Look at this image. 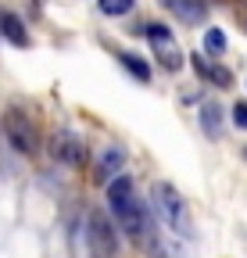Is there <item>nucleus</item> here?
I'll use <instances>...</instances> for the list:
<instances>
[{"label": "nucleus", "mask_w": 247, "mask_h": 258, "mask_svg": "<svg viewBox=\"0 0 247 258\" xmlns=\"http://www.w3.org/2000/svg\"><path fill=\"white\" fill-rule=\"evenodd\" d=\"M122 169H126V151H122L118 144H108L104 151H101V158H97V165H94V183H111V179H118L122 176Z\"/></svg>", "instance_id": "0eeeda50"}, {"label": "nucleus", "mask_w": 247, "mask_h": 258, "mask_svg": "<svg viewBox=\"0 0 247 258\" xmlns=\"http://www.w3.org/2000/svg\"><path fill=\"white\" fill-rule=\"evenodd\" d=\"M243 22H247V0H243Z\"/></svg>", "instance_id": "dca6fc26"}, {"label": "nucleus", "mask_w": 247, "mask_h": 258, "mask_svg": "<svg viewBox=\"0 0 247 258\" xmlns=\"http://www.w3.org/2000/svg\"><path fill=\"white\" fill-rule=\"evenodd\" d=\"M190 61H194V69H197V76H201L204 83H219V86H229V83H233L229 69H222V64H211L204 54H194Z\"/></svg>", "instance_id": "1a4fd4ad"}, {"label": "nucleus", "mask_w": 247, "mask_h": 258, "mask_svg": "<svg viewBox=\"0 0 247 258\" xmlns=\"http://www.w3.org/2000/svg\"><path fill=\"white\" fill-rule=\"evenodd\" d=\"M86 247H90V258H115L118 254V233H115L108 215H101V212L86 215Z\"/></svg>", "instance_id": "20e7f679"}, {"label": "nucleus", "mask_w": 247, "mask_h": 258, "mask_svg": "<svg viewBox=\"0 0 247 258\" xmlns=\"http://www.w3.org/2000/svg\"><path fill=\"white\" fill-rule=\"evenodd\" d=\"M143 32H147L150 54L158 57L161 69H165V72H179V69H183V50H179V43H176V36H172V29L161 25V22H154V25H147Z\"/></svg>", "instance_id": "39448f33"}, {"label": "nucleus", "mask_w": 247, "mask_h": 258, "mask_svg": "<svg viewBox=\"0 0 247 258\" xmlns=\"http://www.w3.org/2000/svg\"><path fill=\"white\" fill-rule=\"evenodd\" d=\"M118 57H122V64H126V69H129L140 83H150V69H147V64H143L136 54H118Z\"/></svg>", "instance_id": "f8f14e48"}, {"label": "nucleus", "mask_w": 247, "mask_h": 258, "mask_svg": "<svg viewBox=\"0 0 247 258\" xmlns=\"http://www.w3.org/2000/svg\"><path fill=\"white\" fill-rule=\"evenodd\" d=\"M233 125H240V129H247V104L240 101L236 108H233Z\"/></svg>", "instance_id": "2eb2a0df"}, {"label": "nucleus", "mask_w": 247, "mask_h": 258, "mask_svg": "<svg viewBox=\"0 0 247 258\" xmlns=\"http://www.w3.org/2000/svg\"><path fill=\"white\" fill-rule=\"evenodd\" d=\"M47 147H50V154L61 161V165H68V169H79L86 161V144L72 133V129H57Z\"/></svg>", "instance_id": "423d86ee"}, {"label": "nucleus", "mask_w": 247, "mask_h": 258, "mask_svg": "<svg viewBox=\"0 0 247 258\" xmlns=\"http://www.w3.org/2000/svg\"><path fill=\"white\" fill-rule=\"evenodd\" d=\"M0 32H4V40H11L15 47H29V32H25V25H22V18H15V15H0Z\"/></svg>", "instance_id": "9d476101"}, {"label": "nucleus", "mask_w": 247, "mask_h": 258, "mask_svg": "<svg viewBox=\"0 0 247 258\" xmlns=\"http://www.w3.org/2000/svg\"><path fill=\"white\" fill-rule=\"evenodd\" d=\"M201 129H204V137H219L222 133V111H219V104H204L201 108Z\"/></svg>", "instance_id": "9b49d317"}, {"label": "nucleus", "mask_w": 247, "mask_h": 258, "mask_svg": "<svg viewBox=\"0 0 247 258\" xmlns=\"http://www.w3.org/2000/svg\"><path fill=\"white\" fill-rule=\"evenodd\" d=\"M154 208H158V219L172 233H179V237L190 233V208L172 183H154Z\"/></svg>", "instance_id": "f03ea898"}, {"label": "nucleus", "mask_w": 247, "mask_h": 258, "mask_svg": "<svg viewBox=\"0 0 247 258\" xmlns=\"http://www.w3.org/2000/svg\"><path fill=\"white\" fill-rule=\"evenodd\" d=\"M33 4H36V8H43V0H33Z\"/></svg>", "instance_id": "f3484780"}, {"label": "nucleus", "mask_w": 247, "mask_h": 258, "mask_svg": "<svg viewBox=\"0 0 247 258\" xmlns=\"http://www.w3.org/2000/svg\"><path fill=\"white\" fill-rule=\"evenodd\" d=\"M108 205H111V215L118 219V230H126L129 240H136V244H147V240H150L147 208H143V201H136L133 179H129L126 172L108 183Z\"/></svg>", "instance_id": "f257e3e1"}, {"label": "nucleus", "mask_w": 247, "mask_h": 258, "mask_svg": "<svg viewBox=\"0 0 247 258\" xmlns=\"http://www.w3.org/2000/svg\"><path fill=\"white\" fill-rule=\"evenodd\" d=\"M4 133H8V140H11V147H15L18 154H36V151H40V129H36L33 115L22 111V108H8V115H4Z\"/></svg>", "instance_id": "7ed1b4c3"}, {"label": "nucleus", "mask_w": 247, "mask_h": 258, "mask_svg": "<svg viewBox=\"0 0 247 258\" xmlns=\"http://www.w3.org/2000/svg\"><path fill=\"white\" fill-rule=\"evenodd\" d=\"M161 4L169 8V15H176L179 22H187V25H197V22H204V15H208V4H204V0H161Z\"/></svg>", "instance_id": "6e6552de"}, {"label": "nucleus", "mask_w": 247, "mask_h": 258, "mask_svg": "<svg viewBox=\"0 0 247 258\" xmlns=\"http://www.w3.org/2000/svg\"><path fill=\"white\" fill-rule=\"evenodd\" d=\"M204 50L219 57V54L226 50V32H222V29H208V32H204Z\"/></svg>", "instance_id": "ddd939ff"}, {"label": "nucleus", "mask_w": 247, "mask_h": 258, "mask_svg": "<svg viewBox=\"0 0 247 258\" xmlns=\"http://www.w3.org/2000/svg\"><path fill=\"white\" fill-rule=\"evenodd\" d=\"M133 4H136V0H101V11L111 15V18H118V15H129Z\"/></svg>", "instance_id": "4468645a"}]
</instances>
